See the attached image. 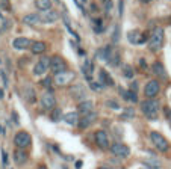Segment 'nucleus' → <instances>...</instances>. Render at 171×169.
<instances>
[{
    "label": "nucleus",
    "mask_w": 171,
    "mask_h": 169,
    "mask_svg": "<svg viewBox=\"0 0 171 169\" xmlns=\"http://www.w3.org/2000/svg\"><path fill=\"white\" fill-rule=\"evenodd\" d=\"M159 109H161V103L154 98H147L141 103V110L144 113L148 121H156L159 116Z\"/></svg>",
    "instance_id": "1"
},
{
    "label": "nucleus",
    "mask_w": 171,
    "mask_h": 169,
    "mask_svg": "<svg viewBox=\"0 0 171 169\" xmlns=\"http://www.w3.org/2000/svg\"><path fill=\"white\" fill-rule=\"evenodd\" d=\"M150 141H152V144L153 146L158 150L159 152H168L170 151V142L165 139V136L162 133H159V131H150Z\"/></svg>",
    "instance_id": "2"
},
{
    "label": "nucleus",
    "mask_w": 171,
    "mask_h": 169,
    "mask_svg": "<svg viewBox=\"0 0 171 169\" xmlns=\"http://www.w3.org/2000/svg\"><path fill=\"white\" fill-rule=\"evenodd\" d=\"M163 39H165L163 29L162 27H154L153 33L150 35V39H148V49L152 51H159L163 45Z\"/></svg>",
    "instance_id": "3"
},
{
    "label": "nucleus",
    "mask_w": 171,
    "mask_h": 169,
    "mask_svg": "<svg viewBox=\"0 0 171 169\" xmlns=\"http://www.w3.org/2000/svg\"><path fill=\"white\" fill-rule=\"evenodd\" d=\"M49 68H50V71L55 74V76L68 71V65H67V62H65V59H64L62 56H51L50 67Z\"/></svg>",
    "instance_id": "4"
},
{
    "label": "nucleus",
    "mask_w": 171,
    "mask_h": 169,
    "mask_svg": "<svg viewBox=\"0 0 171 169\" xmlns=\"http://www.w3.org/2000/svg\"><path fill=\"white\" fill-rule=\"evenodd\" d=\"M14 145L20 148V150H26L32 145V136L29 135L27 131L21 130V131H17L15 136H14Z\"/></svg>",
    "instance_id": "5"
},
{
    "label": "nucleus",
    "mask_w": 171,
    "mask_h": 169,
    "mask_svg": "<svg viewBox=\"0 0 171 169\" xmlns=\"http://www.w3.org/2000/svg\"><path fill=\"white\" fill-rule=\"evenodd\" d=\"M109 151L114 157H117V159H127L129 156H130V148H129L126 144H121V142H115V144L111 145V148H109Z\"/></svg>",
    "instance_id": "6"
},
{
    "label": "nucleus",
    "mask_w": 171,
    "mask_h": 169,
    "mask_svg": "<svg viewBox=\"0 0 171 169\" xmlns=\"http://www.w3.org/2000/svg\"><path fill=\"white\" fill-rule=\"evenodd\" d=\"M70 95H71L74 100H77L79 103H82V101H85L86 100L88 91H86V88L82 83H76L70 88Z\"/></svg>",
    "instance_id": "7"
},
{
    "label": "nucleus",
    "mask_w": 171,
    "mask_h": 169,
    "mask_svg": "<svg viewBox=\"0 0 171 169\" xmlns=\"http://www.w3.org/2000/svg\"><path fill=\"white\" fill-rule=\"evenodd\" d=\"M40 104L43 110H47V112H51L53 109H56V98L55 95L49 91V92H44L41 95V100H40Z\"/></svg>",
    "instance_id": "8"
},
{
    "label": "nucleus",
    "mask_w": 171,
    "mask_h": 169,
    "mask_svg": "<svg viewBox=\"0 0 171 169\" xmlns=\"http://www.w3.org/2000/svg\"><path fill=\"white\" fill-rule=\"evenodd\" d=\"M94 141L95 145L100 148V150H109V136L104 130H97L94 133Z\"/></svg>",
    "instance_id": "9"
},
{
    "label": "nucleus",
    "mask_w": 171,
    "mask_h": 169,
    "mask_svg": "<svg viewBox=\"0 0 171 169\" xmlns=\"http://www.w3.org/2000/svg\"><path fill=\"white\" fill-rule=\"evenodd\" d=\"M161 92V83H159V80H150V82H147L146 88H144V95H146L147 98H154V97H158Z\"/></svg>",
    "instance_id": "10"
},
{
    "label": "nucleus",
    "mask_w": 171,
    "mask_h": 169,
    "mask_svg": "<svg viewBox=\"0 0 171 169\" xmlns=\"http://www.w3.org/2000/svg\"><path fill=\"white\" fill-rule=\"evenodd\" d=\"M32 44H34V42L30 41L29 38L18 36V38H15V39L12 41V47H14L15 50H27V49L32 47Z\"/></svg>",
    "instance_id": "11"
},
{
    "label": "nucleus",
    "mask_w": 171,
    "mask_h": 169,
    "mask_svg": "<svg viewBox=\"0 0 171 169\" xmlns=\"http://www.w3.org/2000/svg\"><path fill=\"white\" fill-rule=\"evenodd\" d=\"M73 79H74V73H73V71H65V73H62V74L55 76V82H56L58 86H65V84L71 83Z\"/></svg>",
    "instance_id": "12"
},
{
    "label": "nucleus",
    "mask_w": 171,
    "mask_h": 169,
    "mask_svg": "<svg viewBox=\"0 0 171 169\" xmlns=\"http://www.w3.org/2000/svg\"><path fill=\"white\" fill-rule=\"evenodd\" d=\"M99 118V115H97V112H91V113H88L85 116H82L80 121H79V128L80 130H85L88 127L91 125L93 122H95V119Z\"/></svg>",
    "instance_id": "13"
},
{
    "label": "nucleus",
    "mask_w": 171,
    "mask_h": 169,
    "mask_svg": "<svg viewBox=\"0 0 171 169\" xmlns=\"http://www.w3.org/2000/svg\"><path fill=\"white\" fill-rule=\"evenodd\" d=\"M12 157H14V161L17 163L18 166H23V165H26V163H27V160H29V154H27V151H24V150H20V148H17V150L14 151Z\"/></svg>",
    "instance_id": "14"
},
{
    "label": "nucleus",
    "mask_w": 171,
    "mask_h": 169,
    "mask_svg": "<svg viewBox=\"0 0 171 169\" xmlns=\"http://www.w3.org/2000/svg\"><path fill=\"white\" fill-rule=\"evenodd\" d=\"M40 15H41V21H43L44 24H51V23H55V21L59 18V14H58L55 9H50V11L41 12Z\"/></svg>",
    "instance_id": "15"
},
{
    "label": "nucleus",
    "mask_w": 171,
    "mask_h": 169,
    "mask_svg": "<svg viewBox=\"0 0 171 169\" xmlns=\"http://www.w3.org/2000/svg\"><path fill=\"white\" fill-rule=\"evenodd\" d=\"M91 112H94V103L91 101V100H85V101L79 103V106H77V113H80L82 116H85V115L91 113Z\"/></svg>",
    "instance_id": "16"
},
{
    "label": "nucleus",
    "mask_w": 171,
    "mask_h": 169,
    "mask_svg": "<svg viewBox=\"0 0 171 169\" xmlns=\"http://www.w3.org/2000/svg\"><path fill=\"white\" fill-rule=\"evenodd\" d=\"M23 98H24L29 104H35V103H36V92H35V89L32 86L26 84L24 88H23Z\"/></svg>",
    "instance_id": "17"
},
{
    "label": "nucleus",
    "mask_w": 171,
    "mask_h": 169,
    "mask_svg": "<svg viewBox=\"0 0 171 169\" xmlns=\"http://www.w3.org/2000/svg\"><path fill=\"white\" fill-rule=\"evenodd\" d=\"M99 83L104 88V86H114L115 82H114V79L109 76V73H108V71L100 69V71H99Z\"/></svg>",
    "instance_id": "18"
},
{
    "label": "nucleus",
    "mask_w": 171,
    "mask_h": 169,
    "mask_svg": "<svg viewBox=\"0 0 171 169\" xmlns=\"http://www.w3.org/2000/svg\"><path fill=\"white\" fill-rule=\"evenodd\" d=\"M152 73L154 76L161 77V79H167V69H165L162 62H159V60H156V62L152 64Z\"/></svg>",
    "instance_id": "19"
},
{
    "label": "nucleus",
    "mask_w": 171,
    "mask_h": 169,
    "mask_svg": "<svg viewBox=\"0 0 171 169\" xmlns=\"http://www.w3.org/2000/svg\"><path fill=\"white\" fill-rule=\"evenodd\" d=\"M23 23L27 26H35V24H43L41 15L40 14H27L23 17Z\"/></svg>",
    "instance_id": "20"
},
{
    "label": "nucleus",
    "mask_w": 171,
    "mask_h": 169,
    "mask_svg": "<svg viewBox=\"0 0 171 169\" xmlns=\"http://www.w3.org/2000/svg\"><path fill=\"white\" fill-rule=\"evenodd\" d=\"M82 73H83V76L86 77L88 82H93V80H91V76H93V73H94V65L91 64V60L86 59V58H85L83 65H82Z\"/></svg>",
    "instance_id": "21"
},
{
    "label": "nucleus",
    "mask_w": 171,
    "mask_h": 169,
    "mask_svg": "<svg viewBox=\"0 0 171 169\" xmlns=\"http://www.w3.org/2000/svg\"><path fill=\"white\" fill-rule=\"evenodd\" d=\"M64 121H65L68 125L76 127V125H79L80 118H79V113H77V112H68V113L64 115Z\"/></svg>",
    "instance_id": "22"
},
{
    "label": "nucleus",
    "mask_w": 171,
    "mask_h": 169,
    "mask_svg": "<svg viewBox=\"0 0 171 169\" xmlns=\"http://www.w3.org/2000/svg\"><path fill=\"white\" fill-rule=\"evenodd\" d=\"M45 50H47V44L44 41H35L30 47V51L34 54H43V53H45Z\"/></svg>",
    "instance_id": "23"
},
{
    "label": "nucleus",
    "mask_w": 171,
    "mask_h": 169,
    "mask_svg": "<svg viewBox=\"0 0 171 169\" xmlns=\"http://www.w3.org/2000/svg\"><path fill=\"white\" fill-rule=\"evenodd\" d=\"M49 69V67L44 64V62H41V60H38L36 64H35V67H34V76H43V74H45V71Z\"/></svg>",
    "instance_id": "24"
},
{
    "label": "nucleus",
    "mask_w": 171,
    "mask_h": 169,
    "mask_svg": "<svg viewBox=\"0 0 171 169\" xmlns=\"http://www.w3.org/2000/svg\"><path fill=\"white\" fill-rule=\"evenodd\" d=\"M34 2H35V6L41 12H45V11L51 9V0H34Z\"/></svg>",
    "instance_id": "25"
},
{
    "label": "nucleus",
    "mask_w": 171,
    "mask_h": 169,
    "mask_svg": "<svg viewBox=\"0 0 171 169\" xmlns=\"http://www.w3.org/2000/svg\"><path fill=\"white\" fill-rule=\"evenodd\" d=\"M121 71H123V76L126 79H133V76H135V69L129 64H123L121 65Z\"/></svg>",
    "instance_id": "26"
},
{
    "label": "nucleus",
    "mask_w": 171,
    "mask_h": 169,
    "mask_svg": "<svg viewBox=\"0 0 171 169\" xmlns=\"http://www.w3.org/2000/svg\"><path fill=\"white\" fill-rule=\"evenodd\" d=\"M142 163H144V166L148 169H161L162 168V163L159 160H156V159H147V160H144Z\"/></svg>",
    "instance_id": "27"
},
{
    "label": "nucleus",
    "mask_w": 171,
    "mask_h": 169,
    "mask_svg": "<svg viewBox=\"0 0 171 169\" xmlns=\"http://www.w3.org/2000/svg\"><path fill=\"white\" fill-rule=\"evenodd\" d=\"M50 119L53 121V122H59L61 119H64V116H62V109H61V107H56V109L51 110Z\"/></svg>",
    "instance_id": "28"
},
{
    "label": "nucleus",
    "mask_w": 171,
    "mask_h": 169,
    "mask_svg": "<svg viewBox=\"0 0 171 169\" xmlns=\"http://www.w3.org/2000/svg\"><path fill=\"white\" fill-rule=\"evenodd\" d=\"M121 119H133L135 118V109L133 107H126V110L121 113Z\"/></svg>",
    "instance_id": "29"
},
{
    "label": "nucleus",
    "mask_w": 171,
    "mask_h": 169,
    "mask_svg": "<svg viewBox=\"0 0 171 169\" xmlns=\"http://www.w3.org/2000/svg\"><path fill=\"white\" fill-rule=\"evenodd\" d=\"M94 23V32L95 33H102L103 30H104V27H103V20L102 18H97L93 21Z\"/></svg>",
    "instance_id": "30"
},
{
    "label": "nucleus",
    "mask_w": 171,
    "mask_h": 169,
    "mask_svg": "<svg viewBox=\"0 0 171 169\" xmlns=\"http://www.w3.org/2000/svg\"><path fill=\"white\" fill-rule=\"evenodd\" d=\"M109 64H111L112 67H117L120 64V51H114L112 58L109 59Z\"/></svg>",
    "instance_id": "31"
},
{
    "label": "nucleus",
    "mask_w": 171,
    "mask_h": 169,
    "mask_svg": "<svg viewBox=\"0 0 171 169\" xmlns=\"http://www.w3.org/2000/svg\"><path fill=\"white\" fill-rule=\"evenodd\" d=\"M118 39H120V26L117 24V26H115V29H114V35H112V42H114V44H117V42H118Z\"/></svg>",
    "instance_id": "32"
},
{
    "label": "nucleus",
    "mask_w": 171,
    "mask_h": 169,
    "mask_svg": "<svg viewBox=\"0 0 171 169\" xmlns=\"http://www.w3.org/2000/svg\"><path fill=\"white\" fill-rule=\"evenodd\" d=\"M104 104H106V107H111V109H114V110H118V109H120V104H118L117 101H114V100H108Z\"/></svg>",
    "instance_id": "33"
},
{
    "label": "nucleus",
    "mask_w": 171,
    "mask_h": 169,
    "mask_svg": "<svg viewBox=\"0 0 171 169\" xmlns=\"http://www.w3.org/2000/svg\"><path fill=\"white\" fill-rule=\"evenodd\" d=\"M127 101L138 103V95H136V92H133V91H127Z\"/></svg>",
    "instance_id": "34"
},
{
    "label": "nucleus",
    "mask_w": 171,
    "mask_h": 169,
    "mask_svg": "<svg viewBox=\"0 0 171 169\" xmlns=\"http://www.w3.org/2000/svg\"><path fill=\"white\" fill-rule=\"evenodd\" d=\"M103 2H104V12L109 15V14H111V11H112V8H114L112 0H103Z\"/></svg>",
    "instance_id": "35"
},
{
    "label": "nucleus",
    "mask_w": 171,
    "mask_h": 169,
    "mask_svg": "<svg viewBox=\"0 0 171 169\" xmlns=\"http://www.w3.org/2000/svg\"><path fill=\"white\" fill-rule=\"evenodd\" d=\"M89 84H91V88H93V91H95V92H100L103 89V86L99 82H89Z\"/></svg>",
    "instance_id": "36"
},
{
    "label": "nucleus",
    "mask_w": 171,
    "mask_h": 169,
    "mask_svg": "<svg viewBox=\"0 0 171 169\" xmlns=\"http://www.w3.org/2000/svg\"><path fill=\"white\" fill-rule=\"evenodd\" d=\"M41 84H43L44 88H50V86H51V79H50V77L43 79V80H41Z\"/></svg>",
    "instance_id": "37"
},
{
    "label": "nucleus",
    "mask_w": 171,
    "mask_h": 169,
    "mask_svg": "<svg viewBox=\"0 0 171 169\" xmlns=\"http://www.w3.org/2000/svg\"><path fill=\"white\" fill-rule=\"evenodd\" d=\"M2 161H3V166H8V154L5 150H2Z\"/></svg>",
    "instance_id": "38"
},
{
    "label": "nucleus",
    "mask_w": 171,
    "mask_h": 169,
    "mask_svg": "<svg viewBox=\"0 0 171 169\" xmlns=\"http://www.w3.org/2000/svg\"><path fill=\"white\" fill-rule=\"evenodd\" d=\"M123 9H124V0H120L118 2V15H123Z\"/></svg>",
    "instance_id": "39"
},
{
    "label": "nucleus",
    "mask_w": 171,
    "mask_h": 169,
    "mask_svg": "<svg viewBox=\"0 0 171 169\" xmlns=\"http://www.w3.org/2000/svg\"><path fill=\"white\" fill-rule=\"evenodd\" d=\"M0 8L9 9V0H0Z\"/></svg>",
    "instance_id": "40"
},
{
    "label": "nucleus",
    "mask_w": 171,
    "mask_h": 169,
    "mask_svg": "<svg viewBox=\"0 0 171 169\" xmlns=\"http://www.w3.org/2000/svg\"><path fill=\"white\" fill-rule=\"evenodd\" d=\"M120 95H121V98H123V100H126V101H127V91H126V89L120 88Z\"/></svg>",
    "instance_id": "41"
},
{
    "label": "nucleus",
    "mask_w": 171,
    "mask_h": 169,
    "mask_svg": "<svg viewBox=\"0 0 171 169\" xmlns=\"http://www.w3.org/2000/svg\"><path fill=\"white\" fill-rule=\"evenodd\" d=\"M11 116H12V118H14V122H15V124H20V119H18V115H17V112H12V113H11Z\"/></svg>",
    "instance_id": "42"
},
{
    "label": "nucleus",
    "mask_w": 171,
    "mask_h": 169,
    "mask_svg": "<svg viewBox=\"0 0 171 169\" xmlns=\"http://www.w3.org/2000/svg\"><path fill=\"white\" fill-rule=\"evenodd\" d=\"M130 91L136 92L138 91V82H132V83H130Z\"/></svg>",
    "instance_id": "43"
},
{
    "label": "nucleus",
    "mask_w": 171,
    "mask_h": 169,
    "mask_svg": "<svg viewBox=\"0 0 171 169\" xmlns=\"http://www.w3.org/2000/svg\"><path fill=\"white\" fill-rule=\"evenodd\" d=\"M0 76H2V79H3V84L8 86V77H6V74H5L3 71H0Z\"/></svg>",
    "instance_id": "44"
},
{
    "label": "nucleus",
    "mask_w": 171,
    "mask_h": 169,
    "mask_svg": "<svg viewBox=\"0 0 171 169\" xmlns=\"http://www.w3.org/2000/svg\"><path fill=\"white\" fill-rule=\"evenodd\" d=\"M27 62H29V58H21V60H20V67H23V65L26 67Z\"/></svg>",
    "instance_id": "45"
},
{
    "label": "nucleus",
    "mask_w": 171,
    "mask_h": 169,
    "mask_svg": "<svg viewBox=\"0 0 171 169\" xmlns=\"http://www.w3.org/2000/svg\"><path fill=\"white\" fill-rule=\"evenodd\" d=\"M139 65H141V68H147V62L144 60V58H139Z\"/></svg>",
    "instance_id": "46"
},
{
    "label": "nucleus",
    "mask_w": 171,
    "mask_h": 169,
    "mask_svg": "<svg viewBox=\"0 0 171 169\" xmlns=\"http://www.w3.org/2000/svg\"><path fill=\"white\" fill-rule=\"evenodd\" d=\"M167 119L170 122V127H171V110H167Z\"/></svg>",
    "instance_id": "47"
},
{
    "label": "nucleus",
    "mask_w": 171,
    "mask_h": 169,
    "mask_svg": "<svg viewBox=\"0 0 171 169\" xmlns=\"http://www.w3.org/2000/svg\"><path fill=\"white\" fill-rule=\"evenodd\" d=\"M97 11H99V8H97L94 3H93V5H91V12H97Z\"/></svg>",
    "instance_id": "48"
},
{
    "label": "nucleus",
    "mask_w": 171,
    "mask_h": 169,
    "mask_svg": "<svg viewBox=\"0 0 171 169\" xmlns=\"http://www.w3.org/2000/svg\"><path fill=\"white\" fill-rule=\"evenodd\" d=\"M76 168H77V169H80V168H82V161H80V160L76 161Z\"/></svg>",
    "instance_id": "49"
},
{
    "label": "nucleus",
    "mask_w": 171,
    "mask_h": 169,
    "mask_svg": "<svg viewBox=\"0 0 171 169\" xmlns=\"http://www.w3.org/2000/svg\"><path fill=\"white\" fill-rule=\"evenodd\" d=\"M0 135H5V128H3L2 124H0Z\"/></svg>",
    "instance_id": "50"
},
{
    "label": "nucleus",
    "mask_w": 171,
    "mask_h": 169,
    "mask_svg": "<svg viewBox=\"0 0 171 169\" xmlns=\"http://www.w3.org/2000/svg\"><path fill=\"white\" fill-rule=\"evenodd\" d=\"M3 97H5V92H3V89H0V100H2Z\"/></svg>",
    "instance_id": "51"
},
{
    "label": "nucleus",
    "mask_w": 171,
    "mask_h": 169,
    "mask_svg": "<svg viewBox=\"0 0 171 169\" xmlns=\"http://www.w3.org/2000/svg\"><path fill=\"white\" fill-rule=\"evenodd\" d=\"M36 169H47V166H45V165H40Z\"/></svg>",
    "instance_id": "52"
},
{
    "label": "nucleus",
    "mask_w": 171,
    "mask_h": 169,
    "mask_svg": "<svg viewBox=\"0 0 171 169\" xmlns=\"http://www.w3.org/2000/svg\"><path fill=\"white\" fill-rule=\"evenodd\" d=\"M139 2H141V3H150L152 0H139Z\"/></svg>",
    "instance_id": "53"
},
{
    "label": "nucleus",
    "mask_w": 171,
    "mask_h": 169,
    "mask_svg": "<svg viewBox=\"0 0 171 169\" xmlns=\"http://www.w3.org/2000/svg\"><path fill=\"white\" fill-rule=\"evenodd\" d=\"M97 169H108L106 166H100V168H97Z\"/></svg>",
    "instance_id": "54"
},
{
    "label": "nucleus",
    "mask_w": 171,
    "mask_h": 169,
    "mask_svg": "<svg viewBox=\"0 0 171 169\" xmlns=\"http://www.w3.org/2000/svg\"><path fill=\"white\" fill-rule=\"evenodd\" d=\"M82 2H83V3H86V2H88V0H82Z\"/></svg>",
    "instance_id": "55"
},
{
    "label": "nucleus",
    "mask_w": 171,
    "mask_h": 169,
    "mask_svg": "<svg viewBox=\"0 0 171 169\" xmlns=\"http://www.w3.org/2000/svg\"><path fill=\"white\" fill-rule=\"evenodd\" d=\"M55 2H59V0H55Z\"/></svg>",
    "instance_id": "56"
}]
</instances>
